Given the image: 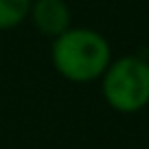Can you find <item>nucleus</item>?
Masks as SVG:
<instances>
[{
	"label": "nucleus",
	"mask_w": 149,
	"mask_h": 149,
	"mask_svg": "<svg viewBox=\"0 0 149 149\" xmlns=\"http://www.w3.org/2000/svg\"><path fill=\"white\" fill-rule=\"evenodd\" d=\"M33 0H0V31L20 26L31 13Z\"/></svg>",
	"instance_id": "nucleus-4"
},
{
	"label": "nucleus",
	"mask_w": 149,
	"mask_h": 149,
	"mask_svg": "<svg viewBox=\"0 0 149 149\" xmlns=\"http://www.w3.org/2000/svg\"><path fill=\"white\" fill-rule=\"evenodd\" d=\"M112 59L114 57L107 37L90 26H68L61 35L53 37L51 61L57 74L66 81H99Z\"/></svg>",
	"instance_id": "nucleus-1"
},
{
	"label": "nucleus",
	"mask_w": 149,
	"mask_h": 149,
	"mask_svg": "<svg viewBox=\"0 0 149 149\" xmlns=\"http://www.w3.org/2000/svg\"><path fill=\"white\" fill-rule=\"evenodd\" d=\"M29 18L42 35L57 37L70 26V7L64 0H33Z\"/></svg>",
	"instance_id": "nucleus-3"
},
{
	"label": "nucleus",
	"mask_w": 149,
	"mask_h": 149,
	"mask_svg": "<svg viewBox=\"0 0 149 149\" xmlns=\"http://www.w3.org/2000/svg\"><path fill=\"white\" fill-rule=\"evenodd\" d=\"M99 81L105 103L118 114H136L149 105V59L143 55L112 59Z\"/></svg>",
	"instance_id": "nucleus-2"
}]
</instances>
